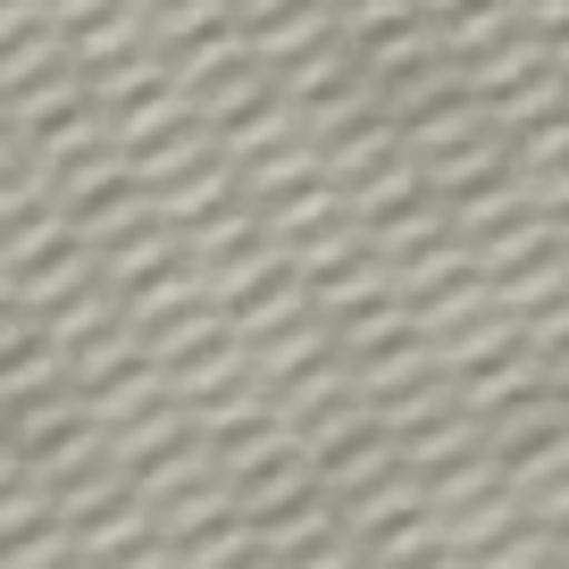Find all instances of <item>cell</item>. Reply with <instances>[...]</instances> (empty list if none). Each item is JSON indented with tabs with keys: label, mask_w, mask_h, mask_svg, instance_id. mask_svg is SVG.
<instances>
[{
	"label": "cell",
	"mask_w": 569,
	"mask_h": 569,
	"mask_svg": "<svg viewBox=\"0 0 569 569\" xmlns=\"http://www.w3.org/2000/svg\"><path fill=\"white\" fill-rule=\"evenodd\" d=\"M42 561H59V536H34V545H18L0 569H42Z\"/></svg>",
	"instance_id": "7a4b0ae2"
},
{
	"label": "cell",
	"mask_w": 569,
	"mask_h": 569,
	"mask_svg": "<svg viewBox=\"0 0 569 569\" xmlns=\"http://www.w3.org/2000/svg\"><path fill=\"white\" fill-rule=\"evenodd\" d=\"M319 352V327H293L284 343H268V360H260V377H277V369H293V360H310Z\"/></svg>",
	"instance_id": "6da1fadb"
},
{
	"label": "cell",
	"mask_w": 569,
	"mask_h": 569,
	"mask_svg": "<svg viewBox=\"0 0 569 569\" xmlns=\"http://www.w3.org/2000/svg\"><path fill=\"white\" fill-rule=\"evenodd\" d=\"M92 9H101V0H59V18H92Z\"/></svg>",
	"instance_id": "3957f363"
}]
</instances>
